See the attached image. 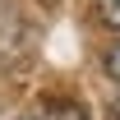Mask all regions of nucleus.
Segmentation results:
<instances>
[{
    "label": "nucleus",
    "instance_id": "nucleus-1",
    "mask_svg": "<svg viewBox=\"0 0 120 120\" xmlns=\"http://www.w3.org/2000/svg\"><path fill=\"white\" fill-rule=\"evenodd\" d=\"M97 19L106 28H120V0H97Z\"/></svg>",
    "mask_w": 120,
    "mask_h": 120
},
{
    "label": "nucleus",
    "instance_id": "nucleus-3",
    "mask_svg": "<svg viewBox=\"0 0 120 120\" xmlns=\"http://www.w3.org/2000/svg\"><path fill=\"white\" fill-rule=\"evenodd\" d=\"M111 116H116V120H120V97H116V102H111Z\"/></svg>",
    "mask_w": 120,
    "mask_h": 120
},
{
    "label": "nucleus",
    "instance_id": "nucleus-2",
    "mask_svg": "<svg viewBox=\"0 0 120 120\" xmlns=\"http://www.w3.org/2000/svg\"><path fill=\"white\" fill-rule=\"evenodd\" d=\"M106 74H111V79H120V42H111V46H106Z\"/></svg>",
    "mask_w": 120,
    "mask_h": 120
},
{
    "label": "nucleus",
    "instance_id": "nucleus-4",
    "mask_svg": "<svg viewBox=\"0 0 120 120\" xmlns=\"http://www.w3.org/2000/svg\"><path fill=\"white\" fill-rule=\"evenodd\" d=\"M19 120H42V116H19Z\"/></svg>",
    "mask_w": 120,
    "mask_h": 120
}]
</instances>
